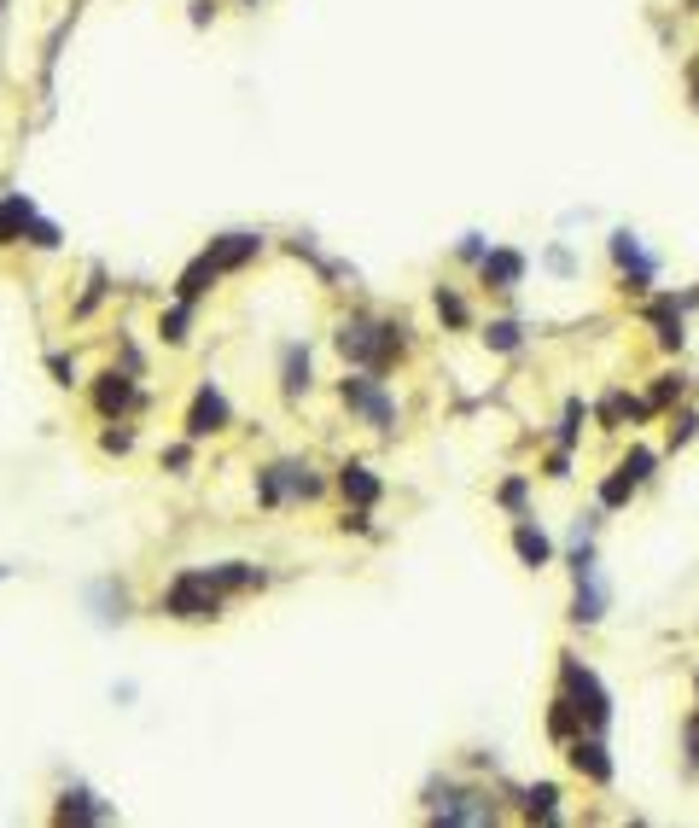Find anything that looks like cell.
<instances>
[{"label": "cell", "mask_w": 699, "mask_h": 828, "mask_svg": "<svg viewBox=\"0 0 699 828\" xmlns=\"http://www.w3.org/2000/svg\"><path fill=\"white\" fill-rule=\"evenodd\" d=\"M560 671H566V700L577 706V718L589 729H606L612 724V694L600 689V677L583 665V659H571V654H560Z\"/></svg>", "instance_id": "6da1fadb"}, {"label": "cell", "mask_w": 699, "mask_h": 828, "mask_svg": "<svg viewBox=\"0 0 699 828\" xmlns=\"http://www.w3.org/2000/svg\"><path fill=\"white\" fill-rule=\"evenodd\" d=\"M338 350H344L350 362H373V368H385L391 356H402V327H373V321H344V333H338Z\"/></svg>", "instance_id": "7a4b0ae2"}, {"label": "cell", "mask_w": 699, "mask_h": 828, "mask_svg": "<svg viewBox=\"0 0 699 828\" xmlns=\"http://www.w3.org/2000/svg\"><path fill=\"white\" fill-rule=\"evenodd\" d=\"M164 607L175 619H216V578L210 572H187V578H175L164 595Z\"/></svg>", "instance_id": "3957f363"}, {"label": "cell", "mask_w": 699, "mask_h": 828, "mask_svg": "<svg viewBox=\"0 0 699 828\" xmlns=\"http://www.w3.org/2000/svg\"><path fill=\"white\" fill-rule=\"evenodd\" d=\"M612 257H618V269H630V280H624V292H647L653 286V257L641 251V240L635 234H612Z\"/></svg>", "instance_id": "277c9868"}, {"label": "cell", "mask_w": 699, "mask_h": 828, "mask_svg": "<svg viewBox=\"0 0 699 828\" xmlns=\"http://www.w3.org/2000/svg\"><path fill=\"white\" fill-rule=\"evenodd\" d=\"M600 613H606V584L595 578V566H583V572H577V601H571V619H577V624H600Z\"/></svg>", "instance_id": "5b68a950"}, {"label": "cell", "mask_w": 699, "mask_h": 828, "mask_svg": "<svg viewBox=\"0 0 699 828\" xmlns=\"http://www.w3.org/2000/svg\"><path fill=\"white\" fill-rule=\"evenodd\" d=\"M228 426V403H222V391L216 385H204L199 403H193V414H187V432L193 438H204V432H222Z\"/></svg>", "instance_id": "8992f818"}, {"label": "cell", "mask_w": 699, "mask_h": 828, "mask_svg": "<svg viewBox=\"0 0 699 828\" xmlns=\"http://www.w3.org/2000/svg\"><path fill=\"white\" fill-rule=\"evenodd\" d=\"M344 403H356V409H362L379 432H391V420H397V409H391V403H385V397H379L367 380H344Z\"/></svg>", "instance_id": "52a82bcc"}, {"label": "cell", "mask_w": 699, "mask_h": 828, "mask_svg": "<svg viewBox=\"0 0 699 828\" xmlns=\"http://www.w3.org/2000/svg\"><path fill=\"white\" fill-rule=\"evenodd\" d=\"M571 770H583L589 782H612V759H606V747H600L595 735H577L571 741Z\"/></svg>", "instance_id": "ba28073f"}, {"label": "cell", "mask_w": 699, "mask_h": 828, "mask_svg": "<svg viewBox=\"0 0 699 828\" xmlns=\"http://www.w3.org/2000/svg\"><path fill=\"white\" fill-rule=\"evenodd\" d=\"M484 280H490L496 292H513V286L525 280V257H519V251H490V257H484Z\"/></svg>", "instance_id": "9c48e42d"}, {"label": "cell", "mask_w": 699, "mask_h": 828, "mask_svg": "<svg viewBox=\"0 0 699 828\" xmlns=\"http://www.w3.org/2000/svg\"><path fill=\"white\" fill-rule=\"evenodd\" d=\"M653 327H659V345L665 350H682V298L676 292L653 304Z\"/></svg>", "instance_id": "30bf717a"}, {"label": "cell", "mask_w": 699, "mask_h": 828, "mask_svg": "<svg viewBox=\"0 0 699 828\" xmlns=\"http://www.w3.org/2000/svg\"><path fill=\"white\" fill-rule=\"evenodd\" d=\"M216 275H222V263H216V257L204 251L199 263H193V269L181 275V286H175V292H181V304H199V298H204V286H210Z\"/></svg>", "instance_id": "8fae6325"}, {"label": "cell", "mask_w": 699, "mask_h": 828, "mask_svg": "<svg viewBox=\"0 0 699 828\" xmlns=\"http://www.w3.org/2000/svg\"><path fill=\"white\" fill-rule=\"evenodd\" d=\"M210 257H216L222 269H239L245 257H257V234H222V240L210 245Z\"/></svg>", "instance_id": "7c38bea8"}, {"label": "cell", "mask_w": 699, "mask_h": 828, "mask_svg": "<svg viewBox=\"0 0 699 828\" xmlns=\"http://www.w3.org/2000/svg\"><path fill=\"white\" fill-rule=\"evenodd\" d=\"M513 549H519V560H525V566H548V537H542V531H536V525H519V531H513Z\"/></svg>", "instance_id": "4fadbf2b"}, {"label": "cell", "mask_w": 699, "mask_h": 828, "mask_svg": "<svg viewBox=\"0 0 699 828\" xmlns=\"http://www.w3.org/2000/svg\"><path fill=\"white\" fill-rule=\"evenodd\" d=\"M134 403V385L123 380V374H105V385H100V409L105 414H123Z\"/></svg>", "instance_id": "5bb4252c"}, {"label": "cell", "mask_w": 699, "mask_h": 828, "mask_svg": "<svg viewBox=\"0 0 699 828\" xmlns=\"http://www.w3.org/2000/svg\"><path fill=\"white\" fill-rule=\"evenodd\" d=\"M344 496H356V502H379V479H373L367 467H344Z\"/></svg>", "instance_id": "9a60e30c"}, {"label": "cell", "mask_w": 699, "mask_h": 828, "mask_svg": "<svg viewBox=\"0 0 699 828\" xmlns=\"http://www.w3.org/2000/svg\"><path fill=\"white\" fill-rule=\"evenodd\" d=\"M519 339H525L519 321H490V327H484V345L490 350H519Z\"/></svg>", "instance_id": "2e32d148"}, {"label": "cell", "mask_w": 699, "mask_h": 828, "mask_svg": "<svg viewBox=\"0 0 699 828\" xmlns=\"http://www.w3.org/2000/svg\"><path fill=\"white\" fill-rule=\"evenodd\" d=\"M630 496H635V479L624 473V467H618V479H606V484H600V502H606V508H624Z\"/></svg>", "instance_id": "e0dca14e"}, {"label": "cell", "mask_w": 699, "mask_h": 828, "mask_svg": "<svg viewBox=\"0 0 699 828\" xmlns=\"http://www.w3.org/2000/svg\"><path fill=\"white\" fill-rule=\"evenodd\" d=\"M682 391H688V380H682V374H659V385H653V409L682 403Z\"/></svg>", "instance_id": "ac0fdd59"}, {"label": "cell", "mask_w": 699, "mask_h": 828, "mask_svg": "<svg viewBox=\"0 0 699 828\" xmlns=\"http://www.w3.org/2000/svg\"><path fill=\"white\" fill-rule=\"evenodd\" d=\"M554 788H548V782H542V788H531V794H525V817H554Z\"/></svg>", "instance_id": "d6986e66"}, {"label": "cell", "mask_w": 699, "mask_h": 828, "mask_svg": "<svg viewBox=\"0 0 699 828\" xmlns=\"http://www.w3.org/2000/svg\"><path fill=\"white\" fill-rule=\"evenodd\" d=\"M624 473H630L635 484H647L653 479V449H630V455H624Z\"/></svg>", "instance_id": "ffe728a7"}, {"label": "cell", "mask_w": 699, "mask_h": 828, "mask_svg": "<svg viewBox=\"0 0 699 828\" xmlns=\"http://www.w3.org/2000/svg\"><path fill=\"white\" fill-rule=\"evenodd\" d=\"M694 432H699V414H694V409H682L676 420H670V449H676V444H688Z\"/></svg>", "instance_id": "44dd1931"}, {"label": "cell", "mask_w": 699, "mask_h": 828, "mask_svg": "<svg viewBox=\"0 0 699 828\" xmlns=\"http://www.w3.org/2000/svg\"><path fill=\"white\" fill-rule=\"evenodd\" d=\"M437 315H443V321H455V327L466 321V304L449 292V286H437Z\"/></svg>", "instance_id": "7402d4cb"}, {"label": "cell", "mask_w": 699, "mask_h": 828, "mask_svg": "<svg viewBox=\"0 0 699 828\" xmlns=\"http://www.w3.org/2000/svg\"><path fill=\"white\" fill-rule=\"evenodd\" d=\"M298 385H309V356L292 350V356H286V391H298Z\"/></svg>", "instance_id": "603a6c76"}, {"label": "cell", "mask_w": 699, "mask_h": 828, "mask_svg": "<svg viewBox=\"0 0 699 828\" xmlns=\"http://www.w3.org/2000/svg\"><path fill=\"white\" fill-rule=\"evenodd\" d=\"M187 315H193V304L169 310V321H164V339H169V345H181V339H187Z\"/></svg>", "instance_id": "cb8c5ba5"}, {"label": "cell", "mask_w": 699, "mask_h": 828, "mask_svg": "<svg viewBox=\"0 0 699 828\" xmlns=\"http://www.w3.org/2000/svg\"><path fill=\"white\" fill-rule=\"evenodd\" d=\"M688 770H699V718L688 724Z\"/></svg>", "instance_id": "d4e9b609"}, {"label": "cell", "mask_w": 699, "mask_h": 828, "mask_svg": "<svg viewBox=\"0 0 699 828\" xmlns=\"http://www.w3.org/2000/svg\"><path fill=\"white\" fill-rule=\"evenodd\" d=\"M501 502H525V479H507V484H501Z\"/></svg>", "instance_id": "484cf974"}, {"label": "cell", "mask_w": 699, "mask_h": 828, "mask_svg": "<svg viewBox=\"0 0 699 828\" xmlns=\"http://www.w3.org/2000/svg\"><path fill=\"white\" fill-rule=\"evenodd\" d=\"M682 310H699V286H694V292H682Z\"/></svg>", "instance_id": "4316f807"}, {"label": "cell", "mask_w": 699, "mask_h": 828, "mask_svg": "<svg viewBox=\"0 0 699 828\" xmlns=\"http://www.w3.org/2000/svg\"><path fill=\"white\" fill-rule=\"evenodd\" d=\"M688 94H694V105H699V70H688Z\"/></svg>", "instance_id": "83f0119b"}, {"label": "cell", "mask_w": 699, "mask_h": 828, "mask_svg": "<svg viewBox=\"0 0 699 828\" xmlns=\"http://www.w3.org/2000/svg\"><path fill=\"white\" fill-rule=\"evenodd\" d=\"M694 694H699V677H694Z\"/></svg>", "instance_id": "f1b7e54d"}]
</instances>
